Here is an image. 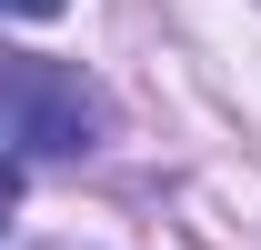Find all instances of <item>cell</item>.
I'll list each match as a JSON object with an SVG mask.
<instances>
[{"mask_svg":"<svg viewBox=\"0 0 261 250\" xmlns=\"http://www.w3.org/2000/svg\"><path fill=\"white\" fill-rule=\"evenodd\" d=\"M100 130H111L100 80H81L70 60H40V50H10V160L20 170L100 150Z\"/></svg>","mask_w":261,"mask_h":250,"instance_id":"1","label":"cell"},{"mask_svg":"<svg viewBox=\"0 0 261 250\" xmlns=\"http://www.w3.org/2000/svg\"><path fill=\"white\" fill-rule=\"evenodd\" d=\"M50 10H61V0H10V20H50Z\"/></svg>","mask_w":261,"mask_h":250,"instance_id":"2","label":"cell"}]
</instances>
